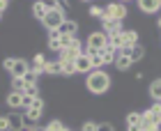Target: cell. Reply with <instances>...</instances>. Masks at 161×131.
<instances>
[{
    "label": "cell",
    "mask_w": 161,
    "mask_h": 131,
    "mask_svg": "<svg viewBox=\"0 0 161 131\" xmlns=\"http://www.w3.org/2000/svg\"><path fill=\"white\" fill-rule=\"evenodd\" d=\"M30 71V64H28L25 57H14V62H12V69H9V74L12 78H25V74Z\"/></svg>",
    "instance_id": "6"
},
{
    "label": "cell",
    "mask_w": 161,
    "mask_h": 131,
    "mask_svg": "<svg viewBox=\"0 0 161 131\" xmlns=\"http://www.w3.org/2000/svg\"><path fill=\"white\" fill-rule=\"evenodd\" d=\"M157 25H159V28H161V19H159V23H157Z\"/></svg>",
    "instance_id": "35"
},
{
    "label": "cell",
    "mask_w": 161,
    "mask_h": 131,
    "mask_svg": "<svg viewBox=\"0 0 161 131\" xmlns=\"http://www.w3.org/2000/svg\"><path fill=\"white\" fill-rule=\"evenodd\" d=\"M12 62H14V57H5V60H3V67H5V71H9V69H12Z\"/></svg>",
    "instance_id": "32"
},
{
    "label": "cell",
    "mask_w": 161,
    "mask_h": 131,
    "mask_svg": "<svg viewBox=\"0 0 161 131\" xmlns=\"http://www.w3.org/2000/svg\"><path fill=\"white\" fill-rule=\"evenodd\" d=\"M85 46H90V48H97V51L106 48V46H108V35H106L104 30L90 32V35H87V41H85Z\"/></svg>",
    "instance_id": "5"
},
{
    "label": "cell",
    "mask_w": 161,
    "mask_h": 131,
    "mask_svg": "<svg viewBox=\"0 0 161 131\" xmlns=\"http://www.w3.org/2000/svg\"><path fill=\"white\" fill-rule=\"evenodd\" d=\"M129 57H131V62H141L143 57H145V48H143V44H138V46H134L129 51Z\"/></svg>",
    "instance_id": "23"
},
{
    "label": "cell",
    "mask_w": 161,
    "mask_h": 131,
    "mask_svg": "<svg viewBox=\"0 0 161 131\" xmlns=\"http://www.w3.org/2000/svg\"><path fill=\"white\" fill-rule=\"evenodd\" d=\"M150 111L154 113V115H159L161 117V101H152V106H150Z\"/></svg>",
    "instance_id": "31"
},
{
    "label": "cell",
    "mask_w": 161,
    "mask_h": 131,
    "mask_svg": "<svg viewBox=\"0 0 161 131\" xmlns=\"http://www.w3.org/2000/svg\"><path fill=\"white\" fill-rule=\"evenodd\" d=\"M62 64V76H74V74H78L76 71V62H60Z\"/></svg>",
    "instance_id": "24"
},
{
    "label": "cell",
    "mask_w": 161,
    "mask_h": 131,
    "mask_svg": "<svg viewBox=\"0 0 161 131\" xmlns=\"http://www.w3.org/2000/svg\"><path fill=\"white\" fill-rule=\"evenodd\" d=\"M76 71H80V74H90V71H92V60L85 53L76 60Z\"/></svg>",
    "instance_id": "19"
},
{
    "label": "cell",
    "mask_w": 161,
    "mask_h": 131,
    "mask_svg": "<svg viewBox=\"0 0 161 131\" xmlns=\"http://www.w3.org/2000/svg\"><path fill=\"white\" fill-rule=\"evenodd\" d=\"M80 55H83V48L80 46H69V48H62L58 53V60L60 62H76Z\"/></svg>",
    "instance_id": "7"
},
{
    "label": "cell",
    "mask_w": 161,
    "mask_h": 131,
    "mask_svg": "<svg viewBox=\"0 0 161 131\" xmlns=\"http://www.w3.org/2000/svg\"><path fill=\"white\" fill-rule=\"evenodd\" d=\"M44 129H46V131H67V127L62 124V120H51Z\"/></svg>",
    "instance_id": "25"
},
{
    "label": "cell",
    "mask_w": 161,
    "mask_h": 131,
    "mask_svg": "<svg viewBox=\"0 0 161 131\" xmlns=\"http://www.w3.org/2000/svg\"><path fill=\"white\" fill-rule=\"evenodd\" d=\"M85 87L92 94H104V92H108V87H111V76H108L104 69H92L85 78Z\"/></svg>",
    "instance_id": "1"
},
{
    "label": "cell",
    "mask_w": 161,
    "mask_h": 131,
    "mask_svg": "<svg viewBox=\"0 0 161 131\" xmlns=\"http://www.w3.org/2000/svg\"><path fill=\"white\" fill-rule=\"evenodd\" d=\"M150 97L154 101H161V78H154L150 83Z\"/></svg>",
    "instance_id": "22"
},
{
    "label": "cell",
    "mask_w": 161,
    "mask_h": 131,
    "mask_svg": "<svg viewBox=\"0 0 161 131\" xmlns=\"http://www.w3.org/2000/svg\"><path fill=\"white\" fill-rule=\"evenodd\" d=\"M23 90H25L23 78H12V92H23Z\"/></svg>",
    "instance_id": "27"
},
{
    "label": "cell",
    "mask_w": 161,
    "mask_h": 131,
    "mask_svg": "<svg viewBox=\"0 0 161 131\" xmlns=\"http://www.w3.org/2000/svg\"><path fill=\"white\" fill-rule=\"evenodd\" d=\"M97 131H115V127L111 124V122H99V124H97Z\"/></svg>",
    "instance_id": "30"
},
{
    "label": "cell",
    "mask_w": 161,
    "mask_h": 131,
    "mask_svg": "<svg viewBox=\"0 0 161 131\" xmlns=\"http://www.w3.org/2000/svg\"><path fill=\"white\" fill-rule=\"evenodd\" d=\"M23 97H28V99H37V97H42V92H39V85H37V83H25Z\"/></svg>",
    "instance_id": "21"
},
{
    "label": "cell",
    "mask_w": 161,
    "mask_h": 131,
    "mask_svg": "<svg viewBox=\"0 0 161 131\" xmlns=\"http://www.w3.org/2000/svg\"><path fill=\"white\" fill-rule=\"evenodd\" d=\"M0 19H3V12H0Z\"/></svg>",
    "instance_id": "36"
},
{
    "label": "cell",
    "mask_w": 161,
    "mask_h": 131,
    "mask_svg": "<svg viewBox=\"0 0 161 131\" xmlns=\"http://www.w3.org/2000/svg\"><path fill=\"white\" fill-rule=\"evenodd\" d=\"M101 23H104V32L108 35V37H111V35H120V32H124V28H122V23L120 21H101Z\"/></svg>",
    "instance_id": "16"
},
{
    "label": "cell",
    "mask_w": 161,
    "mask_h": 131,
    "mask_svg": "<svg viewBox=\"0 0 161 131\" xmlns=\"http://www.w3.org/2000/svg\"><path fill=\"white\" fill-rule=\"evenodd\" d=\"M138 7H141V12H145V14H157L161 9V0H141Z\"/></svg>",
    "instance_id": "15"
},
{
    "label": "cell",
    "mask_w": 161,
    "mask_h": 131,
    "mask_svg": "<svg viewBox=\"0 0 161 131\" xmlns=\"http://www.w3.org/2000/svg\"><path fill=\"white\" fill-rule=\"evenodd\" d=\"M58 32H60V37H76L78 23H76V21H71V19H67L60 28H58Z\"/></svg>",
    "instance_id": "14"
},
{
    "label": "cell",
    "mask_w": 161,
    "mask_h": 131,
    "mask_svg": "<svg viewBox=\"0 0 161 131\" xmlns=\"http://www.w3.org/2000/svg\"><path fill=\"white\" fill-rule=\"evenodd\" d=\"M23 131H42V127H37V124H25Z\"/></svg>",
    "instance_id": "33"
},
{
    "label": "cell",
    "mask_w": 161,
    "mask_h": 131,
    "mask_svg": "<svg viewBox=\"0 0 161 131\" xmlns=\"http://www.w3.org/2000/svg\"><path fill=\"white\" fill-rule=\"evenodd\" d=\"M7 120H9V129L12 131H23V127H25V115L23 113L12 111V113H7Z\"/></svg>",
    "instance_id": "10"
},
{
    "label": "cell",
    "mask_w": 161,
    "mask_h": 131,
    "mask_svg": "<svg viewBox=\"0 0 161 131\" xmlns=\"http://www.w3.org/2000/svg\"><path fill=\"white\" fill-rule=\"evenodd\" d=\"M127 131H143V113H129L127 115Z\"/></svg>",
    "instance_id": "13"
},
{
    "label": "cell",
    "mask_w": 161,
    "mask_h": 131,
    "mask_svg": "<svg viewBox=\"0 0 161 131\" xmlns=\"http://www.w3.org/2000/svg\"><path fill=\"white\" fill-rule=\"evenodd\" d=\"M44 111H46V101H44L42 97H37V99H35L32 101V106L30 108H25V120L28 122H32V124H35V122H39L42 120V115H44Z\"/></svg>",
    "instance_id": "3"
},
{
    "label": "cell",
    "mask_w": 161,
    "mask_h": 131,
    "mask_svg": "<svg viewBox=\"0 0 161 131\" xmlns=\"http://www.w3.org/2000/svg\"><path fill=\"white\" fill-rule=\"evenodd\" d=\"M104 14H106V7H99V5H92V7H90V16L104 19Z\"/></svg>",
    "instance_id": "26"
},
{
    "label": "cell",
    "mask_w": 161,
    "mask_h": 131,
    "mask_svg": "<svg viewBox=\"0 0 161 131\" xmlns=\"http://www.w3.org/2000/svg\"><path fill=\"white\" fill-rule=\"evenodd\" d=\"M0 131H12L9 129V120H7V113L0 115Z\"/></svg>",
    "instance_id": "28"
},
{
    "label": "cell",
    "mask_w": 161,
    "mask_h": 131,
    "mask_svg": "<svg viewBox=\"0 0 161 131\" xmlns=\"http://www.w3.org/2000/svg\"><path fill=\"white\" fill-rule=\"evenodd\" d=\"M101 60H104V67L106 64H115V48L108 44L106 48H101Z\"/></svg>",
    "instance_id": "20"
},
{
    "label": "cell",
    "mask_w": 161,
    "mask_h": 131,
    "mask_svg": "<svg viewBox=\"0 0 161 131\" xmlns=\"http://www.w3.org/2000/svg\"><path fill=\"white\" fill-rule=\"evenodd\" d=\"M44 74H48V76H60V74H62L60 60H46V64H44Z\"/></svg>",
    "instance_id": "17"
},
{
    "label": "cell",
    "mask_w": 161,
    "mask_h": 131,
    "mask_svg": "<svg viewBox=\"0 0 161 131\" xmlns=\"http://www.w3.org/2000/svg\"><path fill=\"white\" fill-rule=\"evenodd\" d=\"M131 57H129V51H118L115 48V64L113 67L115 69H120V71H127V69H131Z\"/></svg>",
    "instance_id": "8"
},
{
    "label": "cell",
    "mask_w": 161,
    "mask_h": 131,
    "mask_svg": "<svg viewBox=\"0 0 161 131\" xmlns=\"http://www.w3.org/2000/svg\"><path fill=\"white\" fill-rule=\"evenodd\" d=\"M152 129H161V117L147 108L143 113V131H152Z\"/></svg>",
    "instance_id": "9"
},
{
    "label": "cell",
    "mask_w": 161,
    "mask_h": 131,
    "mask_svg": "<svg viewBox=\"0 0 161 131\" xmlns=\"http://www.w3.org/2000/svg\"><path fill=\"white\" fill-rule=\"evenodd\" d=\"M64 21H67V16H64V9H51V12L46 14V19L42 21V25L46 28V32H51V30H58Z\"/></svg>",
    "instance_id": "2"
},
{
    "label": "cell",
    "mask_w": 161,
    "mask_h": 131,
    "mask_svg": "<svg viewBox=\"0 0 161 131\" xmlns=\"http://www.w3.org/2000/svg\"><path fill=\"white\" fill-rule=\"evenodd\" d=\"M80 131H97V122H92V120L83 122V127H80Z\"/></svg>",
    "instance_id": "29"
},
{
    "label": "cell",
    "mask_w": 161,
    "mask_h": 131,
    "mask_svg": "<svg viewBox=\"0 0 161 131\" xmlns=\"http://www.w3.org/2000/svg\"><path fill=\"white\" fill-rule=\"evenodd\" d=\"M46 14H48V7H46V3H42V0H37V3L32 5V16H35V19H37L39 23H42V21L46 19Z\"/></svg>",
    "instance_id": "18"
},
{
    "label": "cell",
    "mask_w": 161,
    "mask_h": 131,
    "mask_svg": "<svg viewBox=\"0 0 161 131\" xmlns=\"http://www.w3.org/2000/svg\"><path fill=\"white\" fill-rule=\"evenodd\" d=\"M124 16H127V5L124 3H111V5H106V14H104V19L101 21H124Z\"/></svg>",
    "instance_id": "4"
},
{
    "label": "cell",
    "mask_w": 161,
    "mask_h": 131,
    "mask_svg": "<svg viewBox=\"0 0 161 131\" xmlns=\"http://www.w3.org/2000/svg\"><path fill=\"white\" fill-rule=\"evenodd\" d=\"M5 106H9L12 111H21L23 108V92H7L5 97Z\"/></svg>",
    "instance_id": "11"
},
{
    "label": "cell",
    "mask_w": 161,
    "mask_h": 131,
    "mask_svg": "<svg viewBox=\"0 0 161 131\" xmlns=\"http://www.w3.org/2000/svg\"><path fill=\"white\" fill-rule=\"evenodd\" d=\"M138 46V32L136 30H124L122 32V51H131Z\"/></svg>",
    "instance_id": "12"
},
{
    "label": "cell",
    "mask_w": 161,
    "mask_h": 131,
    "mask_svg": "<svg viewBox=\"0 0 161 131\" xmlns=\"http://www.w3.org/2000/svg\"><path fill=\"white\" fill-rule=\"evenodd\" d=\"M7 7H9V3H7V0H0V12L5 14V12H7Z\"/></svg>",
    "instance_id": "34"
},
{
    "label": "cell",
    "mask_w": 161,
    "mask_h": 131,
    "mask_svg": "<svg viewBox=\"0 0 161 131\" xmlns=\"http://www.w3.org/2000/svg\"><path fill=\"white\" fill-rule=\"evenodd\" d=\"M67 131H71V129H67Z\"/></svg>",
    "instance_id": "37"
}]
</instances>
